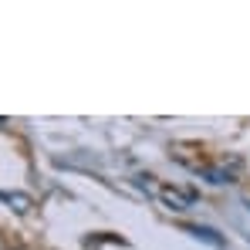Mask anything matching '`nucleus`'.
<instances>
[{
    "mask_svg": "<svg viewBox=\"0 0 250 250\" xmlns=\"http://www.w3.org/2000/svg\"><path fill=\"white\" fill-rule=\"evenodd\" d=\"M186 230H189V233H193V237H196V240H207L209 247H223V244H227V240H223V237H216V230H209V227H200V223H193V227H186Z\"/></svg>",
    "mask_w": 250,
    "mask_h": 250,
    "instance_id": "f257e3e1",
    "label": "nucleus"
},
{
    "mask_svg": "<svg viewBox=\"0 0 250 250\" xmlns=\"http://www.w3.org/2000/svg\"><path fill=\"white\" fill-rule=\"evenodd\" d=\"M163 200H166V207L169 209H176V213H183V209H189V196H183L179 189H163Z\"/></svg>",
    "mask_w": 250,
    "mask_h": 250,
    "instance_id": "f03ea898",
    "label": "nucleus"
},
{
    "mask_svg": "<svg viewBox=\"0 0 250 250\" xmlns=\"http://www.w3.org/2000/svg\"><path fill=\"white\" fill-rule=\"evenodd\" d=\"M0 200L14 203L17 213H27V209H31V196H24V193H0Z\"/></svg>",
    "mask_w": 250,
    "mask_h": 250,
    "instance_id": "7ed1b4c3",
    "label": "nucleus"
},
{
    "mask_svg": "<svg viewBox=\"0 0 250 250\" xmlns=\"http://www.w3.org/2000/svg\"><path fill=\"white\" fill-rule=\"evenodd\" d=\"M0 250H7V244H3V240H0Z\"/></svg>",
    "mask_w": 250,
    "mask_h": 250,
    "instance_id": "20e7f679",
    "label": "nucleus"
}]
</instances>
